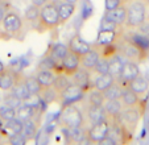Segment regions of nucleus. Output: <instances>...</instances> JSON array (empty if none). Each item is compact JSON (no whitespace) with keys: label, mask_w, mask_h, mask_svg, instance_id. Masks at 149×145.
Instances as JSON below:
<instances>
[{"label":"nucleus","mask_w":149,"mask_h":145,"mask_svg":"<svg viewBox=\"0 0 149 145\" xmlns=\"http://www.w3.org/2000/svg\"><path fill=\"white\" fill-rule=\"evenodd\" d=\"M118 54H120L123 58L128 59V61H133L136 63L139 62H144L148 58L149 54L146 52H144L140 46L132 42L127 36H119L118 37Z\"/></svg>","instance_id":"f257e3e1"},{"label":"nucleus","mask_w":149,"mask_h":145,"mask_svg":"<svg viewBox=\"0 0 149 145\" xmlns=\"http://www.w3.org/2000/svg\"><path fill=\"white\" fill-rule=\"evenodd\" d=\"M127 7V29H135L146 20V4L145 0H130Z\"/></svg>","instance_id":"f03ea898"},{"label":"nucleus","mask_w":149,"mask_h":145,"mask_svg":"<svg viewBox=\"0 0 149 145\" xmlns=\"http://www.w3.org/2000/svg\"><path fill=\"white\" fill-rule=\"evenodd\" d=\"M59 123L62 127H68V128L83 127L84 115L75 103L66 104V106H62L61 114H59Z\"/></svg>","instance_id":"7ed1b4c3"},{"label":"nucleus","mask_w":149,"mask_h":145,"mask_svg":"<svg viewBox=\"0 0 149 145\" xmlns=\"http://www.w3.org/2000/svg\"><path fill=\"white\" fill-rule=\"evenodd\" d=\"M38 25L42 31H50L59 25V16L57 4L54 1H48L42 7H40Z\"/></svg>","instance_id":"20e7f679"},{"label":"nucleus","mask_w":149,"mask_h":145,"mask_svg":"<svg viewBox=\"0 0 149 145\" xmlns=\"http://www.w3.org/2000/svg\"><path fill=\"white\" fill-rule=\"evenodd\" d=\"M3 32L8 37H13V38H21V33H23L24 22L23 19L20 16L19 12L13 11H7L3 19Z\"/></svg>","instance_id":"39448f33"},{"label":"nucleus","mask_w":149,"mask_h":145,"mask_svg":"<svg viewBox=\"0 0 149 145\" xmlns=\"http://www.w3.org/2000/svg\"><path fill=\"white\" fill-rule=\"evenodd\" d=\"M141 108L140 106L137 107H123L121 112L119 114V116L116 117L118 121L123 127H125L130 132H135L136 127H137L139 121L141 119Z\"/></svg>","instance_id":"423d86ee"},{"label":"nucleus","mask_w":149,"mask_h":145,"mask_svg":"<svg viewBox=\"0 0 149 145\" xmlns=\"http://www.w3.org/2000/svg\"><path fill=\"white\" fill-rule=\"evenodd\" d=\"M84 94H86V91L82 87H79L78 84L71 82L66 89H63L61 92H58V103L61 106L78 103L84 98Z\"/></svg>","instance_id":"0eeeda50"},{"label":"nucleus","mask_w":149,"mask_h":145,"mask_svg":"<svg viewBox=\"0 0 149 145\" xmlns=\"http://www.w3.org/2000/svg\"><path fill=\"white\" fill-rule=\"evenodd\" d=\"M108 128H110V120H104L100 123L91 124V127L87 129V139L93 144H99L104 137L108 135Z\"/></svg>","instance_id":"6e6552de"},{"label":"nucleus","mask_w":149,"mask_h":145,"mask_svg":"<svg viewBox=\"0 0 149 145\" xmlns=\"http://www.w3.org/2000/svg\"><path fill=\"white\" fill-rule=\"evenodd\" d=\"M70 79L73 83L78 84L79 87L87 92L90 89H93V79H91V71L84 67L79 66L75 71L70 75Z\"/></svg>","instance_id":"1a4fd4ad"},{"label":"nucleus","mask_w":149,"mask_h":145,"mask_svg":"<svg viewBox=\"0 0 149 145\" xmlns=\"http://www.w3.org/2000/svg\"><path fill=\"white\" fill-rule=\"evenodd\" d=\"M139 74H140V67H139V65L133 61H128V59H127V61L123 63L120 75H119L118 79L120 83H123L124 86H127V83L131 82L133 78H136Z\"/></svg>","instance_id":"9d476101"},{"label":"nucleus","mask_w":149,"mask_h":145,"mask_svg":"<svg viewBox=\"0 0 149 145\" xmlns=\"http://www.w3.org/2000/svg\"><path fill=\"white\" fill-rule=\"evenodd\" d=\"M79 66H81V57L69 50L66 57L62 59L61 65H59V69H61V72H65L66 75L70 77Z\"/></svg>","instance_id":"9b49d317"},{"label":"nucleus","mask_w":149,"mask_h":145,"mask_svg":"<svg viewBox=\"0 0 149 145\" xmlns=\"http://www.w3.org/2000/svg\"><path fill=\"white\" fill-rule=\"evenodd\" d=\"M68 47L69 50L73 52V53L78 54L79 57H82L83 54H86L90 49H93V46H91L90 42H87L86 40H83L79 34H75V36H73L70 38V41H69L68 44Z\"/></svg>","instance_id":"f8f14e48"},{"label":"nucleus","mask_w":149,"mask_h":145,"mask_svg":"<svg viewBox=\"0 0 149 145\" xmlns=\"http://www.w3.org/2000/svg\"><path fill=\"white\" fill-rule=\"evenodd\" d=\"M21 77L19 71H15L11 69H4L0 72V90L1 91H9L16 81Z\"/></svg>","instance_id":"ddd939ff"},{"label":"nucleus","mask_w":149,"mask_h":145,"mask_svg":"<svg viewBox=\"0 0 149 145\" xmlns=\"http://www.w3.org/2000/svg\"><path fill=\"white\" fill-rule=\"evenodd\" d=\"M86 115H87V120L90 124H96L108 119L107 112H106L103 106H91V104H88L87 108H86Z\"/></svg>","instance_id":"4468645a"},{"label":"nucleus","mask_w":149,"mask_h":145,"mask_svg":"<svg viewBox=\"0 0 149 145\" xmlns=\"http://www.w3.org/2000/svg\"><path fill=\"white\" fill-rule=\"evenodd\" d=\"M104 16L108 17V19H111L116 25H119L120 28L124 26L125 25V20H127V7H125V4L119 6L113 9H110V11H106V15H104Z\"/></svg>","instance_id":"2eb2a0df"},{"label":"nucleus","mask_w":149,"mask_h":145,"mask_svg":"<svg viewBox=\"0 0 149 145\" xmlns=\"http://www.w3.org/2000/svg\"><path fill=\"white\" fill-rule=\"evenodd\" d=\"M127 86L130 87L133 92H136L137 95L143 96V95H145L149 90V82L145 77H143L141 74H139L136 78H133L131 82H128Z\"/></svg>","instance_id":"dca6fc26"},{"label":"nucleus","mask_w":149,"mask_h":145,"mask_svg":"<svg viewBox=\"0 0 149 145\" xmlns=\"http://www.w3.org/2000/svg\"><path fill=\"white\" fill-rule=\"evenodd\" d=\"M120 102L123 104V107H137L141 103L140 95L133 92L128 86H124L121 96H120Z\"/></svg>","instance_id":"f3484780"},{"label":"nucleus","mask_w":149,"mask_h":145,"mask_svg":"<svg viewBox=\"0 0 149 145\" xmlns=\"http://www.w3.org/2000/svg\"><path fill=\"white\" fill-rule=\"evenodd\" d=\"M68 53H69L68 45L62 44V42H57V44H54L53 46L50 47V50L48 52V56L50 57V58L59 66V65H61V62H62V59L65 58ZM59 70H61V69H59Z\"/></svg>","instance_id":"a211bd4d"},{"label":"nucleus","mask_w":149,"mask_h":145,"mask_svg":"<svg viewBox=\"0 0 149 145\" xmlns=\"http://www.w3.org/2000/svg\"><path fill=\"white\" fill-rule=\"evenodd\" d=\"M63 136L69 139L71 142H83L87 139V131L83 127H75V128H68L63 127Z\"/></svg>","instance_id":"6ab92c4d"},{"label":"nucleus","mask_w":149,"mask_h":145,"mask_svg":"<svg viewBox=\"0 0 149 145\" xmlns=\"http://www.w3.org/2000/svg\"><path fill=\"white\" fill-rule=\"evenodd\" d=\"M77 4L66 3V1H59V4L57 6L58 9V16H59V24H65L69 19H71V16L74 15L77 8Z\"/></svg>","instance_id":"aec40b11"},{"label":"nucleus","mask_w":149,"mask_h":145,"mask_svg":"<svg viewBox=\"0 0 149 145\" xmlns=\"http://www.w3.org/2000/svg\"><path fill=\"white\" fill-rule=\"evenodd\" d=\"M99 58H100L99 52L96 50V49H90L87 53L83 54V56L81 57V66L84 67V69L90 70V71H93L95 65H96V62L99 61Z\"/></svg>","instance_id":"412c9836"},{"label":"nucleus","mask_w":149,"mask_h":145,"mask_svg":"<svg viewBox=\"0 0 149 145\" xmlns=\"http://www.w3.org/2000/svg\"><path fill=\"white\" fill-rule=\"evenodd\" d=\"M115 81H116V78L111 75L110 72L98 74V77H96V78L93 81V87H94V89L100 90V91H104V90L108 89V87H110Z\"/></svg>","instance_id":"4be33fe9"},{"label":"nucleus","mask_w":149,"mask_h":145,"mask_svg":"<svg viewBox=\"0 0 149 145\" xmlns=\"http://www.w3.org/2000/svg\"><path fill=\"white\" fill-rule=\"evenodd\" d=\"M37 132H38V121L33 117L25 120L24 121V127H23V135L25 136V139L28 141L33 140L37 136Z\"/></svg>","instance_id":"5701e85b"},{"label":"nucleus","mask_w":149,"mask_h":145,"mask_svg":"<svg viewBox=\"0 0 149 145\" xmlns=\"http://www.w3.org/2000/svg\"><path fill=\"white\" fill-rule=\"evenodd\" d=\"M123 57L119 56L118 53L113 54L112 57L108 58V72H110L112 77H115L116 79L119 78L120 75V71H121V67H123Z\"/></svg>","instance_id":"b1692460"},{"label":"nucleus","mask_w":149,"mask_h":145,"mask_svg":"<svg viewBox=\"0 0 149 145\" xmlns=\"http://www.w3.org/2000/svg\"><path fill=\"white\" fill-rule=\"evenodd\" d=\"M104 109L107 112L108 119H116L119 116V114L123 109V104H121L120 99H116V100H106L103 104Z\"/></svg>","instance_id":"393cba45"},{"label":"nucleus","mask_w":149,"mask_h":145,"mask_svg":"<svg viewBox=\"0 0 149 145\" xmlns=\"http://www.w3.org/2000/svg\"><path fill=\"white\" fill-rule=\"evenodd\" d=\"M123 89H124V84L115 81L108 89H106L103 91L106 100H116V99H120Z\"/></svg>","instance_id":"a878e982"},{"label":"nucleus","mask_w":149,"mask_h":145,"mask_svg":"<svg viewBox=\"0 0 149 145\" xmlns=\"http://www.w3.org/2000/svg\"><path fill=\"white\" fill-rule=\"evenodd\" d=\"M54 74L50 70H38L36 75V79L38 82V84L41 86V89H46V87H52L54 82Z\"/></svg>","instance_id":"bb28decb"},{"label":"nucleus","mask_w":149,"mask_h":145,"mask_svg":"<svg viewBox=\"0 0 149 145\" xmlns=\"http://www.w3.org/2000/svg\"><path fill=\"white\" fill-rule=\"evenodd\" d=\"M23 127H24V123L21 120H19L17 117H13L11 120H7L4 123V127H3V131L4 133H7L6 136H9V135H13V133H20L23 132Z\"/></svg>","instance_id":"cd10ccee"},{"label":"nucleus","mask_w":149,"mask_h":145,"mask_svg":"<svg viewBox=\"0 0 149 145\" xmlns=\"http://www.w3.org/2000/svg\"><path fill=\"white\" fill-rule=\"evenodd\" d=\"M9 91L13 92L17 98H20L23 102L28 98L29 95H31V94H29V91H28V89H26V86H25V82H24V77L23 75L17 79L16 83L12 86V89L9 90Z\"/></svg>","instance_id":"c85d7f7f"},{"label":"nucleus","mask_w":149,"mask_h":145,"mask_svg":"<svg viewBox=\"0 0 149 145\" xmlns=\"http://www.w3.org/2000/svg\"><path fill=\"white\" fill-rule=\"evenodd\" d=\"M34 115H36V107L31 106V104H26V103H24V102L21 106L16 108V117L19 120H21L23 123L25 120L33 117Z\"/></svg>","instance_id":"c756f323"},{"label":"nucleus","mask_w":149,"mask_h":145,"mask_svg":"<svg viewBox=\"0 0 149 145\" xmlns=\"http://www.w3.org/2000/svg\"><path fill=\"white\" fill-rule=\"evenodd\" d=\"M120 34H118V31H102L99 32L98 36V45L99 46H104V45H112Z\"/></svg>","instance_id":"7c9ffc66"},{"label":"nucleus","mask_w":149,"mask_h":145,"mask_svg":"<svg viewBox=\"0 0 149 145\" xmlns=\"http://www.w3.org/2000/svg\"><path fill=\"white\" fill-rule=\"evenodd\" d=\"M88 95H87V102L91 106H103L104 102H106V98H104L103 91L98 89H90L88 90Z\"/></svg>","instance_id":"2f4dec72"},{"label":"nucleus","mask_w":149,"mask_h":145,"mask_svg":"<svg viewBox=\"0 0 149 145\" xmlns=\"http://www.w3.org/2000/svg\"><path fill=\"white\" fill-rule=\"evenodd\" d=\"M71 83V79L69 75H66L65 72H58L54 75V82H53V89L57 92H61L63 89L69 86Z\"/></svg>","instance_id":"473e14b6"},{"label":"nucleus","mask_w":149,"mask_h":145,"mask_svg":"<svg viewBox=\"0 0 149 145\" xmlns=\"http://www.w3.org/2000/svg\"><path fill=\"white\" fill-rule=\"evenodd\" d=\"M40 99H41L44 103L46 104H50V103H54V102H58V92L52 87H46V89H42L41 92L38 94Z\"/></svg>","instance_id":"72a5a7b5"},{"label":"nucleus","mask_w":149,"mask_h":145,"mask_svg":"<svg viewBox=\"0 0 149 145\" xmlns=\"http://www.w3.org/2000/svg\"><path fill=\"white\" fill-rule=\"evenodd\" d=\"M1 102H3V104L12 107V108H15V109L23 104V100L20 98H17L16 95L11 91H7V94H4L3 96H1Z\"/></svg>","instance_id":"f704fd0d"},{"label":"nucleus","mask_w":149,"mask_h":145,"mask_svg":"<svg viewBox=\"0 0 149 145\" xmlns=\"http://www.w3.org/2000/svg\"><path fill=\"white\" fill-rule=\"evenodd\" d=\"M24 82H25V86L26 89H28L29 94L31 95H38L40 92H41V86L38 84V82H37L36 77L33 75H29V77H24Z\"/></svg>","instance_id":"c9c22d12"},{"label":"nucleus","mask_w":149,"mask_h":145,"mask_svg":"<svg viewBox=\"0 0 149 145\" xmlns=\"http://www.w3.org/2000/svg\"><path fill=\"white\" fill-rule=\"evenodd\" d=\"M38 16H40V7L31 4L29 7H26L25 12H24V17L28 22L34 24V22L38 21Z\"/></svg>","instance_id":"e433bc0d"},{"label":"nucleus","mask_w":149,"mask_h":145,"mask_svg":"<svg viewBox=\"0 0 149 145\" xmlns=\"http://www.w3.org/2000/svg\"><path fill=\"white\" fill-rule=\"evenodd\" d=\"M13 117H16V109L0 103V119L3 121H7V120H11Z\"/></svg>","instance_id":"4c0bfd02"},{"label":"nucleus","mask_w":149,"mask_h":145,"mask_svg":"<svg viewBox=\"0 0 149 145\" xmlns=\"http://www.w3.org/2000/svg\"><path fill=\"white\" fill-rule=\"evenodd\" d=\"M93 71H95L96 74H104V72H108V58L100 57L99 61L96 62V65H95V67H94Z\"/></svg>","instance_id":"58836bf2"},{"label":"nucleus","mask_w":149,"mask_h":145,"mask_svg":"<svg viewBox=\"0 0 149 145\" xmlns=\"http://www.w3.org/2000/svg\"><path fill=\"white\" fill-rule=\"evenodd\" d=\"M100 29L102 31H119L120 26L116 25L111 19H108V17L104 16L103 19H102V21H100Z\"/></svg>","instance_id":"ea45409f"},{"label":"nucleus","mask_w":149,"mask_h":145,"mask_svg":"<svg viewBox=\"0 0 149 145\" xmlns=\"http://www.w3.org/2000/svg\"><path fill=\"white\" fill-rule=\"evenodd\" d=\"M8 140L12 145H24L25 142H28V140L25 139V136L23 135V132L20 133H13V135H9Z\"/></svg>","instance_id":"a19ab883"},{"label":"nucleus","mask_w":149,"mask_h":145,"mask_svg":"<svg viewBox=\"0 0 149 145\" xmlns=\"http://www.w3.org/2000/svg\"><path fill=\"white\" fill-rule=\"evenodd\" d=\"M127 4V0H104V7H106V11H110L113 9L119 6H123Z\"/></svg>","instance_id":"79ce46f5"},{"label":"nucleus","mask_w":149,"mask_h":145,"mask_svg":"<svg viewBox=\"0 0 149 145\" xmlns=\"http://www.w3.org/2000/svg\"><path fill=\"white\" fill-rule=\"evenodd\" d=\"M99 144H100V145H116V144H118V141H116L115 139H112L111 136H108V135H107V136L104 137V139L102 140Z\"/></svg>","instance_id":"37998d69"},{"label":"nucleus","mask_w":149,"mask_h":145,"mask_svg":"<svg viewBox=\"0 0 149 145\" xmlns=\"http://www.w3.org/2000/svg\"><path fill=\"white\" fill-rule=\"evenodd\" d=\"M6 7H4L3 3H0V25H1V22H3V19H4V15H6Z\"/></svg>","instance_id":"c03bdc74"},{"label":"nucleus","mask_w":149,"mask_h":145,"mask_svg":"<svg viewBox=\"0 0 149 145\" xmlns=\"http://www.w3.org/2000/svg\"><path fill=\"white\" fill-rule=\"evenodd\" d=\"M32 4H34V6L37 7H42L44 4H46L48 1H50V0H31Z\"/></svg>","instance_id":"a18cd8bd"},{"label":"nucleus","mask_w":149,"mask_h":145,"mask_svg":"<svg viewBox=\"0 0 149 145\" xmlns=\"http://www.w3.org/2000/svg\"><path fill=\"white\" fill-rule=\"evenodd\" d=\"M61 1H66V3H71V4H77L79 0H61Z\"/></svg>","instance_id":"49530a36"},{"label":"nucleus","mask_w":149,"mask_h":145,"mask_svg":"<svg viewBox=\"0 0 149 145\" xmlns=\"http://www.w3.org/2000/svg\"><path fill=\"white\" fill-rule=\"evenodd\" d=\"M3 127H4V121L1 119H0V132L3 131Z\"/></svg>","instance_id":"de8ad7c7"},{"label":"nucleus","mask_w":149,"mask_h":145,"mask_svg":"<svg viewBox=\"0 0 149 145\" xmlns=\"http://www.w3.org/2000/svg\"><path fill=\"white\" fill-rule=\"evenodd\" d=\"M0 37H4V38H9V37L7 36V34L4 33V32H0Z\"/></svg>","instance_id":"09e8293b"},{"label":"nucleus","mask_w":149,"mask_h":145,"mask_svg":"<svg viewBox=\"0 0 149 145\" xmlns=\"http://www.w3.org/2000/svg\"><path fill=\"white\" fill-rule=\"evenodd\" d=\"M4 69H6V67H4V65H3V63H1V61H0V72L3 71V70H4Z\"/></svg>","instance_id":"8fccbe9b"},{"label":"nucleus","mask_w":149,"mask_h":145,"mask_svg":"<svg viewBox=\"0 0 149 145\" xmlns=\"http://www.w3.org/2000/svg\"><path fill=\"white\" fill-rule=\"evenodd\" d=\"M145 4H146V7H149V0H145Z\"/></svg>","instance_id":"3c124183"},{"label":"nucleus","mask_w":149,"mask_h":145,"mask_svg":"<svg viewBox=\"0 0 149 145\" xmlns=\"http://www.w3.org/2000/svg\"><path fill=\"white\" fill-rule=\"evenodd\" d=\"M3 1H6V0H0V3H3Z\"/></svg>","instance_id":"603ef678"},{"label":"nucleus","mask_w":149,"mask_h":145,"mask_svg":"<svg viewBox=\"0 0 149 145\" xmlns=\"http://www.w3.org/2000/svg\"><path fill=\"white\" fill-rule=\"evenodd\" d=\"M0 103H1V95H0Z\"/></svg>","instance_id":"864d4df0"}]
</instances>
